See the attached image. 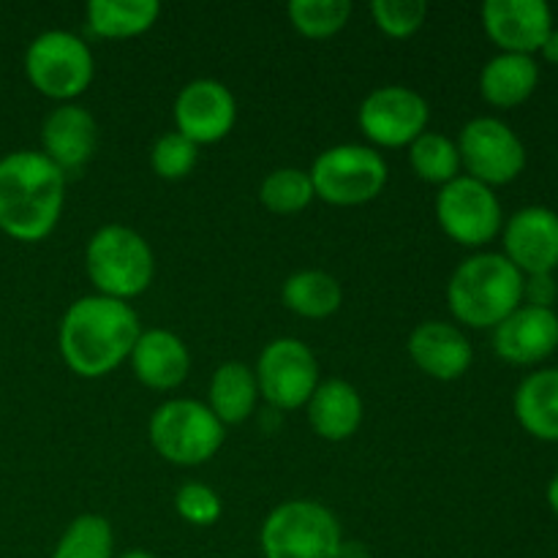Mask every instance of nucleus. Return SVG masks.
<instances>
[{"label": "nucleus", "mask_w": 558, "mask_h": 558, "mask_svg": "<svg viewBox=\"0 0 558 558\" xmlns=\"http://www.w3.org/2000/svg\"><path fill=\"white\" fill-rule=\"evenodd\" d=\"M140 332V316L129 303L87 294L74 300L60 319V357L71 374L82 379H101L131 357Z\"/></svg>", "instance_id": "nucleus-1"}, {"label": "nucleus", "mask_w": 558, "mask_h": 558, "mask_svg": "<svg viewBox=\"0 0 558 558\" xmlns=\"http://www.w3.org/2000/svg\"><path fill=\"white\" fill-rule=\"evenodd\" d=\"M65 172L44 153L14 150L0 158V232L20 243H41L60 223Z\"/></svg>", "instance_id": "nucleus-2"}, {"label": "nucleus", "mask_w": 558, "mask_h": 558, "mask_svg": "<svg viewBox=\"0 0 558 558\" xmlns=\"http://www.w3.org/2000/svg\"><path fill=\"white\" fill-rule=\"evenodd\" d=\"M523 278L505 254H474L447 281V308L461 325L494 330L523 305Z\"/></svg>", "instance_id": "nucleus-3"}, {"label": "nucleus", "mask_w": 558, "mask_h": 558, "mask_svg": "<svg viewBox=\"0 0 558 558\" xmlns=\"http://www.w3.org/2000/svg\"><path fill=\"white\" fill-rule=\"evenodd\" d=\"M85 272L96 294L131 303L150 289L156 256L136 229L125 223H104L85 245Z\"/></svg>", "instance_id": "nucleus-4"}, {"label": "nucleus", "mask_w": 558, "mask_h": 558, "mask_svg": "<svg viewBox=\"0 0 558 558\" xmlns=\"http://www.w3.org/2000/svg\"><path fill=\"white\" fill-rule=\"evenodd\" d=\"M153 450L174 466H202L213 461L227 439L221 420L194 398H169L147 420Z\"/></svg>", "instance_id": "nucleus-5"}, {"label": "nucleus", "mask_w": 558, "mask_h": 558, "mask_svg": "<svg viewBox=\"0 0 558 558\" xmlns=\"http://www.w3.org/2000/svg\"><path fill=\"white\" fill-rule=\"evenodd\" d=\"M259 545L265 558H338L343 532L322 501L289 499L265 518Z\"/></svg>", "instance_id": "nucleus-6"}, {"label": "nucleus", "mask_w": 558, "mask_h": 558, "mask_svg": "<svg viewBox=\"0 0 558 558\" xmlns=\"http://www.w3.org/2000/svg\"><path fill=\"white\" fill-rule=\"evenodd\" d=\"M308 174L316 199L332 207H360L385 191L390 169L376 147L343 142L319 153Z\"/></svg>", "instance_id": "nucleus-7"}, {"label": "nucleus", "mask_w": 558, "mask_h": 558, "mask_svg": "<svg viewBox=\"0 0 558 558\" xmlns=\"http://www.w3.org/2000/svg\"><path fill=\"white\" fill-rule=\"evenodd\" d=\"M27 82L58 104H74L96 76L90 47L71 31H44L27 44Z\"/></svg>", "instance_id": "nucleus-8"}, {"label": "nucleus", "mask_w": 558, "mask_h": 558, "mask_svg": "<svg viewBox=\"0 0 558 558\" xmlns=\"http://www.w3.org/2000/svg\"><path fill=\"white\" fill-rule=\"evenodd\" d=\"M256 387L278 412H294L305 407L319 387V360L300 338H276L256 357Z\"/></svg>", "instance_id": "nucleus-9"}, {"label": "nucleus", "mask_w": 558, "mask_h": 558, "mask_svg": "<svg viewBox=\"0 0 558 558\" xmlns=\"http://www.w3.org/2000/svg\"><path fill=\"white\" fill-rule=\"evenodd\" d=\"M461 153V167L469 178L480 180L488 189L507 185L526 169V147L521 136L494 114L469 120L456 140Z\"/></svg>", "instance_id": "nucleus-10"}, {"label": "nucleus", "mask_w": 558, "mask_h": 558, "mask_svg": "<svg viewBox=\"0 0 558 558\" xmlns=\"http://www.w3.org/2000/svg\"><path fill=\"white\" fill-rule=\"evenodd\" d=\"M436 218L441 232L466 248L488 245L505 227V213L496 191L469 174L441 185L436 194Z\"/></svg>", "instance_id": "nucleus-11"}, {"label": "nucleus", "mask_w": 558, "mask_h": 558, "mask_svg": "<svg viewBox=\"0 0 558 558\" xmlns=\"http://www.w3.org/2000/svg\"><path fill=\"white\" fill-rule=\"evenodd\" d=\"M428 101L407 85L376 87L357 109L360 131L376 147H409L428 131Z\"/></svg>", "instance_id": "nucleus-12"}, {"label": "nucleus", "mask_w": 558, "mask_h": 558, "mask_svg": "<svg viewBox=\"0 0 558 558\" xmlns=\"http://www.w3.org/2000/svg\"><path fill=\"white\" fill-rule=\"evenodd\" d=\"M238 123V101L223 82L202 76L174 98V131L196 147L227 140Z\"/></svg>", "instance_id": "nucleus-13"}, {"label": "nucleus", "mask_w": 558, "mask_h": 558, "mask_svg": "<svg viewBox=\"0 0 558 558\" xmlns=\"http://www.w3.org/2000/svg\"><path fill=\"white\" fill-rule=\"evenodd\" d=\"M505 256L523 276H545L558 267V213L543 205L521 207L501 227Z\"/></svg>", "instance_id": "nucleus-14"}, {"label": "nucleus", "mask_w": 558, "mask_h": 558, "mask_svg": "<svg viewBox=\"0 0 558 558\" xmlns=\"http://www.w3.org/2000/svg\"><path fill=\"white\" fill-rule=\"evenodd\" d=\"M483 27L501 52H539L554 31V11L545 0H485Z\"/></svg>", "instance_id": "nucleus-15"}, {"label": "nucleus", "mask_w": 558, "mask_h": 558, "mask_svg": "<svg viewBox=\"0 0 558 558\" xmlns=\"http://www.w3.org/2000/svg\"><path fill=\"white\" fill-rule=\"evenodd\" d=\"M558 349V314L554 308L526 305L494 327V352L510 365L543 363Z\"/></svg>", "instance_id": "nucleus-16"}, {"label": "nucleus", "mask_w": 558, "mask_h": 558, "mask_svg": "<svg viewBox=\"0 0 558 558\" xmlns=\"http://www.w3.org/2000/svg\"><path fill=\"white\" fill-rule=\"evenodd\" d=\"M412 363L436 381H456L472 368L474 349L466 332L452 322L430 319L412 330L407 341Z\"/></svg>", "instance_id": "nucleus-17"}, {"label": "nucleus", "mask_w": 558, "mask_h": 558, "mask_svg": "<svg viewBox=\"0 0 558 558\" xmlns=\"http://www.w3.org/2000/svg\"><path fill=\"white\" fill-rule=\"evenodd\" d=\"M134 376L156 392L178 390L191 374V352L180 336L163 327H142L129 357Z\"/></svg>", "instance_id": "nucleus-18"}, {"label": "nucleus", "mask_w": 558, "mask_h": 558, "mask_svg": "<svg viewBox=\"0 0 558 558\" xmlns=\"http://www.w3.org/2000/svg\"><path fill=\"white\" fill-rule=\"evenodd\" d=\"M98 145V123L80 104H58L41 123V153L63 172L82 169Z\"/></svg>", "instance_id": "nucleus-19"}, {"label": "nucleus", "mask_w": 558, "mask_h": 558, "mask_svg": "<svg viewBox=\"0 0 558 558\" xmlns=\"http://www.w3.org/2000/svg\"><path fill=\"white\" fill-rule=\"evenodd\" d=\"M314 434L325 441H347L360 430L365 403L357 387L347 379H322L311 401L305 403Z\"/></svg>", "instance_id": "nucleus-20"}, {"label": "nucleus", "mask_w": 558, "mask_h": 558, "mask_svg": "<svg viewBox=\"0 0 558 558\" xmlns=\"http://www.w3.org/2000/svg\"><path fill=\"white\" fill-rule=\"evenodd\" d=\"M539 85V63L534 54L499 52L480 71V93L490 107L510 109L526 101Z\"/></svg>", "instance_id": "nucleus-21"}, {"label": "nucleus", "mask_w": 558, "mask_h": 558, "mask_svg": "<svg viewBox=\"0 0 558 558\" xmlns=\"http://www.w3.org/2000/svg\"><path fill=\"white\" fill-rule=\"evenodd\" d=\"M207 409L221 420V425H243L251 420L259 403V387H256L254 368L240 360L221 363L210 376L207 385Z\"/></svg>", "instance_id": "nucleus-22"}, {"label": "nucleus", "mask_w": 558, "mask_h": 558, "mask_svg": "<svg viewBox=\"0 0 558 558\" xmlns=\"http://www.w3.org/2000/svg\"><path fill=\"white\" fill-rule=\"evenodd\" d=\"M512 409L529 436L558 445V368L529 374L518 385Z\"/></svg>", "instance_id": "nucleus-23"}, {"label": "nucleus", "mask_w": 558, "mask_h": 558, "mask_svg": "<svg viewBox=\"0 0 558 558\" xmlns=\"http://www.w3.org/2000/svg\"><path fill=\"white\" fill-rule=\"evenodd\" d=\"M281 300L294 316L327 319L343 305V287L327 270H298L283 281Z\"/></svg>", "instance_id": "nucleus-24"}, {"label": "nucleus", "mask_w": 558, "mask_h": 558, "mask_svg": "<svg viewBox=\"0 0 558 558\" xmlns=\"http://www.w3.org/2000/svg\"><path fill=\"white\" fill-rule=\"evenodd\" d=\"M87 27L98 38H136L161 16L158 0H90L85 9Z\"/></svg>", "instance_id": "nucleus-25"}, {"label": "nucleus", "mask_w": 558, "mask_h": 558, "mask_svg": "<svg viewBox=\"0 0 558 558\" xmlns=\"http://www.w3.org/2000/svg\"><path fill=\"white\" fill-rule=\"evenodd\" d=\"M409 163L414 174L428 185H447L461 178V153L456 140L439 131H425L409 145Z\"/></svg>", "instance_id": "nucleus-26"}, {"label": "nucleus", "mask_w": 558, "mask_h": 558, "mask_svg": "<svg viewBox=\"0 0 558 558\" xmlns=\"http://www.w3.org/2000/svg\"><path fill=\"white\" fill-rule=\"evenodd\" d=\"M114 534L112 523L96 512H82L60 534L49 558H112Z\"/></svg>", "instance_id": "nucleus-27"}, {"label": "nucleus", "mask_w": 558, "mask_h": 558, "mask_svg": "<svg viewBox=\"0 0 558 558\" xmlns=\"http://www.w3.org/2000/svg\"><path fill=\"white\" fill-rule=\"evenodd\" d=\"M316 199L314 183L305 169L281 167L272 169L259 185V202L276 216H294L303 213Z\"/></svg>", "instance_id": "nucleus-28"}, {"label": "nucleus", "mask_w": 558, "mask_h": 558, "mask_svg": "<svg viewBox=\"0 0 558 558\" xmlns=\"http://www.w3.org/2000/svg\"><path fill=\"white\" fill-rule=\"evenodd\" d=\"M287 14L300 36L322 41V38H332L349 25L352 3L349 0H292L287 5Z\"/></svg>", "instance_id": "nucleus-29"}, {"label": "nucleus", "mask_w": 558, "mask_h": 558, "mask_svg": "<svg viewBox=\"0 0 558 558\" xmlns=\"http://www.w3.org/2000/svg\"><path fill=\"white\" fill-rule=\"evenodd\" d=\"M199 147L178 131H167L150 147V167L161 180H183L194 172Z\"/></svg>", "instance_id": "nucleus-30"}, {"label": "nucleus", "mask_w": 558, "mask_h": 558, "mask_svg": "<svg viewBox=\"0 0 558 558\" xmlns=\"http://www.w3.org/2000/svg\"><path fill=\"white\" fill-rule=\"evenodd\" d=\"M374 25L390 38H412L428 16V3L423 0H374L371 3Z\"/></svg>", "instance_id": "nucleus-31"}, {"label": "nucleus", "mask_w": 558, "mask_h": 558, "mask_svg": "<svg viewBox=\"0 0 558 558\" xmlns=\"http://www.w3.org/2000/svg\"><path fill=\"white\" fill-rule=\"evenodd\" d=\"M174 512L183 518L185 523L196 529H207L213 523L221 521L223 505L221 496L205 483H185L180 485L174 494Z\"/></svg>", "instance_id": "nucleus-32"}, {"label": "nucleus", "mask_w": 558, "mask_h": 558, "mask_svg": "<svg viewBox=\"0 0 558 558\" xmlns=\"http://www.w3.org/2000/svg\"><path fill=\"white\" fill-rule=\"evenodd\" d=\"M556 298H558V287L554 281V272L523 278V303L526 305H537V308H554Z\"/></svg>", "instance_id": "nucleus-33"}, {"label": "nucleus", "mask_w": 558, "mask_h": 558, "mask_svg": "<svg viewBox=\"0 0 558 558\" xmlns=\"http://www.w3.org/2000/svg\"><path fill=\"white\" fill-rule=\"evenodd\" d=\"M539 54H543L548 63L558 65V27H554V31L548 33V38H545L543 47H539Z\"/></svg>", "instance_id": "nucleus-34"}, {"label": "nucleus", "mask_w": 558, "mask_h": 558, "mask_svg": "<svg viewBox=\"0 0 558 558\" xmlns=\"http://www.w3.org/2000/svg\"><path fill=\"white\" fill-rule=\"evenodd\" d=\"M338 558H371V556L360 543H347V539H343L341 550H338Z\"/></svg>", "instance_id": "nucleus-35"}, {"label": "nucleus", "mask_w": 558, "mask_h": 558, "mask_svg": "<svg viewBox=\"0 0 558 558\" xmlns=\"http://www.w3.org/2000/svg\"><path fill=\"white\" fill-rule=\"evenodd\" d=\"M548 505H550V510L558 515V474L548 483Z\"/></svg>", "instance_id": "nucleus-36"}, {"label": "nucleus", "mask_w": 558, "mask_h": 558, "mask_svg": "<svg viewBox=\"0 0 558 558\" xmlns=\"http://www.w3.org/2000/svg\"><path fill=\"white\" fill-rule=\"evenodd\" d=\"M112 558H158V556H153L150 550L134 548V550H125V554H120V556H112Z\"/></svg>", "instance_id": "nucleus-37"}, {"label": "nucleus", "mask_w": 558, "mask_h": 558, "mask_svg": "<svg viewBox=\"0 0 558 558\" xmlns=\"http://www.w3.org/2000/svg\"><path fill=\"white\" fill-rule=\"evenodd\" d=\"M218 558H227V556H218Z\"/></svg>", "instance_id": "nucleus-38"}]
</instances>
